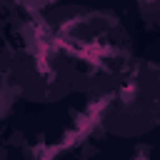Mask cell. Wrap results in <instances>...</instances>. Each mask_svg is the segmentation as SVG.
Segmentation results:
<instances>
[{"mask_svg": "<svg viewBox=\"0 0 160 160\" xmlns=\"http://www.w3.org/2000/svg\"><path fill=\"white\" fill-rule=\"evenodd\" d=\"M38 20L68 60L78 98L100 102L138 58L128 22L110 8L55 2L42 8Z\"/></svg>", "mask_w": 160, "mask_h": 160, "instance_id": "cell-1", "label": "cell"}, {"mask_svg": "<svg viewBox=\"0 0 160 160\" xmlns=\"http://www.w3.org/2000/svg\"><path fill=\"white\" fill-rule=\"evenodd\" d=\"M98 128L120 142L148 140L160 120V68L155 58L138 55L125 78L100 100Z\"/></svg>", "mask_w": 160, "mask_h": 160, "instance_id": "cell-2", "label": "cell"}]
</instances>
